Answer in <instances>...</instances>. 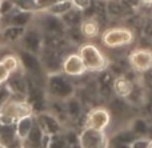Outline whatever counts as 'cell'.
Segmentation results:
<instances>
[{"instance_id": "4fadbf2b", "label": "cell", "mask_w": 152, "mask_h": 148, "mask_svg": "<svg viewBox=\"0 0 152 148\" xmlns=\"http://www.w3.org/2000/svg\"><path fill=\"white\" fill-rule=\"evenodd\" d=\"M80 34L87 39L97 37L100 34V24L95 19H86L80 23Z\"/></svg>"}, {"instance_id": "5b68a950", "label": "cell", "mask_w": 152, "mask_h": 148, "mask_svg": "<svg viewBox=\"0 0 152 148\" xmlns=\"http://www.w3.org/2000/svg\"><path fill=\"white\" fill-rule=\"evenodd\" d=\"M105 131H97L92 128H83L79 135V144L80 148H108L110 147Z\"/></svg>"}, {"instance_id": "6da1fadb", "label": "cell", "mask_w": 152, "mask_h": 148, "mask_svg": "<svg viewBox=\"0 0 152 148\" xmlns=\"http://www.w3.org/2000/svg\"><path fill=\"white\" fill-rule=\"evenodd\" d=\"M79 56L81 58L87 71L102 72L107 68L108 60L103 51L94 43H86L79 47Z\"/></svg>"}, {"instance_id": "9c48e42d", "label": "cell", "mask_w": 152, "mask_h": 148, "mask_svg": "<svg viewBox=\"0 0 152 148\" xmlns=\"http://www.w3.org/2000/svg\"><path fill=\"white\" fill-rule=\"evenodd\" d=\"M18 56H19V60H20L21 69L26 74H29L31 76H37V75H40L43 72L42 61H40L37 55L21 50Z\"/></svg>"}, {"instance_id": "603a6c76", "label": "cell", "mask_w": 152, "mask_h": 148, "mask_svg": "<svg viewBox=\"0 0 152 148\" xmlns=\"http://www.w3.org/2000/svg\"><path fill=\"white\" fill-rule=\"evenodd\" d=\"M110 141V147L108 148H132L131 144H127V143H120V141Z\"/></svg>"}, {"instance_id": "7a4b0ae2", "label": "cell", "mask_w": 152, "mask_h": 148, "mask_svg": "<svg viewBox=\"0 0 152 148\" xmlns=\"http://www.w3.org/2000/svg\"><path fill=\"white\" fill-rule=\"evenodd\" d=\"M47 93L53 99V100H61L66 101L67 99L72 98L75 93V87L66 75L61 74H50L47 77Z\"/></svg>"}, {"instance_id": "9a60e30c", "label": "cell", "mask_w": 152, "mask_h": 148, "mask_svg": "<svg viewBox=\"0 0 152 148\" xmlns=\"http://www.w3.org/2000/svg\"><path fill=\"white\" fill-rule=\"evenodd\" d=\"M26 28H20V27H13V26H8L4 27L1 29V40L5 43H19L23 36Z\"/></svg>"}, {"instance_id": "3957f363", "label": "cell", "mask_w": 152, "mask_h": 148, "mask_svg": "<svg viewBox=\"0 0 152 148\" xmlns=\"http://www.w3.org/2000/svg\"><path fill=\"white\" fill-rule=\"evenodd\" d=\"M135 40V34L127 27H113L102 35V43L108 48H120L132 44Z\"/></svg>"}, {"instance_id": "ffe728a7", "label": "cell", "mask_w": 152, "mask_h": 148, "mask_svg": "<svg viewBox=\"0 0 152 148\" xmlns=\"http://www.w3.org/2000/svg\"><path fill=\"white\" fill-rule=\"evenodd\" d=\"M72 4H74V8L79 11H84L91 5V1L92 0H71Z\"/></svg>"}, {"instance_id": "83f0119b", "label": "cell", "mask_w": 152, "mask_h": 148, "mask_svg": "<svg viewBox=\"0 0 152 148\" xmlns=\"http://www.w3.org/2000/svg\"><path fill=\"white\" fill-rule=\"evenodd\" d=\"M1 1H3V0H0V5H1Z\"/></svg>"}, {"instance_id": "30bf717a", "label": "cell", "mask_w": 152, "mask_h": 148, "mask_svg": "<svg viewBox=\"0 0 152 148\" xmlns=\"http://www.w3.org/2000/svg\"><path fill=\"white\" fill-rule=\"evenodd\" d=\"M35 119H36V123L40 125V128L43 130L44 133H48L51 136L60 133V131H61L60 120L55 115L51 114V112H47V111L39 112Z\"/></svg>"}, {"instance_id": "ba28073f", "label": "cell", "mask_w": 152, "mask_h": 148, "mask_svg": "<svg viewBox=\"0 0 152 148\" xmlns=\"http://www.w3.org/2000/svg\"><path fill=\"white\" fill-rule=\"evenodd\" d=\"M61 71L66 76L69 77H79L87 72V68L84 66L81 58L79 53H69L61 61Z\"/></svg>"}, {"instance_id": "4316f807", "label": "cell", "mask_w": 152, "mask_h": 148, "mask_svg": "<svg viewBox=\"0 0 152 148\" xmlns=\"http://www.w3.org/2000/svg\"><path fill=\"white\" fill-rule=\"evenodd\" d=\"M105 1H112V0H105Z\"/></svg>"}, {"instance_id": "7c38bea8", "label": "cell", "mask_w": 152, "mask_h": 148, "mask_svg": "<svg viewBox=\"0 0 152 148\" xmlns=\"http://www.w3.org/2000/svg\"><path fill=\"white\" fill-rule=\"evenodd\" d=\"M72 8H74V4H72L71 0H59V1L51 4L50 7H47L43 11L50 13V15L58 16V17H63L66 13H68L69 11L72 9Z\"/></svg>"}, {"instance_id": "d6986e66", "label": "cell", "mask_w": 152, "mask_h": 148, "mask_svg": "<svg viewBox=\"0 0 152 148\" xmlns=\"http://www.w3.org/2000/svg\"><path fill=\"white\" fill-rule=\"evenodd\" d=\"M150 144H151V140L150 139H147V138H136L134 141H132V144H131V147L132 148H148L150 147Z\"/></svg>"}, {"instance_id": "44dd1931", "label": "cell", "mask_w": 152, "mask_h": 148, "mask_svg": "<svg viewBox=\"0 0 152 148\" xmlns=\"http://www.w3.org/2000/svg\"><path fill=\"white\" fill-rule=\"evenodd\" d=\"M10 76H11V72L8 71V69L4 67V64L0 61V85L5 84V82L8 80Z\"/></svg>"}, {"instance_id": "484cf974", "label": "cell", "mask_w": 152, "mask_h": 148, "mask_svg": "<svg viewBox=\"0 0 152 148\" xmlns=\"http://www.w3.org/2000/svg\"><path fill=\"white\" fill-rule=\"evenodd\" d=\"M148 148H152V141H151V144H150V147H148Z\"/></svg>"}, {"instance_id": "5bb4252c", "label": "cell", "mask_w": 152, "mask_h": 148, "mask_svg": "<svg viewBox=\"0 0 152 148\" xmlns=\"http://www.w3.org/2000/svg\"><path fill=\"white\" fill-rule=\"evenodd\" d=\"M35 124V116L34 115H29V116H24L21 119H19L15 123V128H16V135L18 138H20L21 140L27 138V135L29 133V131L32 130Z\"/></svg>"}, {"instance_id": "cb8c5ba5", "label": "cell", "mask_w": 152, "mask_h": 148, "mask_svg": "<svg viewBox=\"0 0 152 148\" xmlns=\"http://www.w3.org/2000/svg\"><path fill=\"white\" fill-rule=\"evenodd\" d=\"M126 1H127V4H128L129 7H132V8H137V7H140V5L143 4L142 0H126Z\"/></svg>"}, {"instance_id": "8992f818", "label": "cell", "mask_w": 152, "mask_h": 148, "mask_svg": "<svg viewBox=\"0 0 152 148\" xmlns=\"http://www.w3.org/2000/svg\"><path fill=\"white\" fill-rule=\"evenodd\" d=\"M111 120H112V116H111L110 109L105 107H95L89 109V112L87 114L84 127L97 131H105L110 127Z\"/></svg>"}, {"instance_id": "f1b7e54d", "label": "cell", "mask_w": 152, "mask_h": 148, "mask_svg": "<svg viewBox=\"0 0 152 148\" xmlns=\"http://www.w3.org/2000/svg\"><path fill=\"white\" fill-rule=\"evenodd\" d=\"M0 17H1V15H0Z\"/></svg>"}, {"instance_id": "8fae6325", "label": "cell", "mask_w": 152, "mask_h": 148, "mask_svg": "<svg viewBox=\"0 0 152 148\" xmlns=\"http://www.w3.org/2000/svg\"><path fill=\"white\" fill-rule=\"evenodd\" d=\"M112 88H113V92L116 93V96H118V98L128 99L135 87H134V83H132L128 77L120 75V76L115 77L113 84H112Z\"/></svg>"}, {"instance_id": "7402d4cb", "label": "cell", "mask_w": 152, "mask_h": 148, "mask_svg": "<svg viewBox=\"0 0 152 148\" xmlns=\"http://www.w3.org/2000/svg\"><path fill=\"white\" fill-rule=\"evenodd\" d=\"M108 3V7H112V9H110L108 8V11H110V13L112 16H118L121 13V8L118 5V3H116V0H112V1H107Z\"/></svg>"}, {"instance_id": "277c9868", "label": "cell", "mask_w": 152, "mask_h": 148, "mask_svg": "<svg viewBox=\"0 0 152 148\" xmlns=\"http://www.w3.org/2000/svg\"><path fill=\"white\" fill-rule=\"evenodd\" d=\"M19 44H20L21 50L39 55L43 50V31L37 26L31 24L26 28Z\"/></svg>"}, {"instance_id": "ac0fdd59", "label": "cell", "mask_w": 152, "mask_h": 148, "mask_svg": "<svg viewBox=\"0 0 152 148\" xmlns=\"http://www.w3.org/2000/svg\"><path fill=\"white\" fill-rule=\"evenodd\" d=\"M131 131L137 136V138H142L147 133L148 131V125L147 122L144 119H135L131 124Z\"/></svg>"}, {"instance_id": "e0dca14e", "label": "cell", "mask_w": 152, "mask_h": 148, "mask_svg": "<svg viewBox=\"0 0 152 148\" xmlns=\"http://www.w3.org/2000/svg\"><path fill=\"white\" fill-rule=\"evenodd\" d=\"M64 108H66L67 116L72 117V119L80 116V114H81V103L75 96H72V98L67 99V100L64 101Z\"/></svg>"}, {"instance_id": "d4e9b609", "label": "cell", "mask_w": 152, "mask_h": 148, "mask_svg": "<svg viewBox=\"0 0 152 148\" xmlns=\"http://www.w3.org/2000/svg\"><path fill=\"white\" fill-rule=\"evenodd\" d=\"M143 4H152V0H142Z\"/></svg>"}, {"instance_id": "2e32d148", "label": "cell", "mask_w": 152, "mask_h": 148, "mask_svg": "<svg viewBox=\"0 0 152 148\" xmlns=\"http://www.w3.org/2000/svg\"><path fill=\"white\" fill-rule=\"evenodd\" d=\"M12 1L16 11L29 13H37L39 11H42L39 0H12Z\"/></svg>"}, {"instance_id": "52a82bcc", "label": "cell", "mask_w": 152, "mask_h": 148, "mask_svg": "<svg viewBox=\"0 0 152 148\" xmlns=\"http://www.w3.org/2000/svg\"><path fill=\"white\" fill-rule=\"evenodd\" d=\"M128 63L134 71L144 74L152 69V50L135 48L128 55Z\"/></svg>"}]
</instances>
